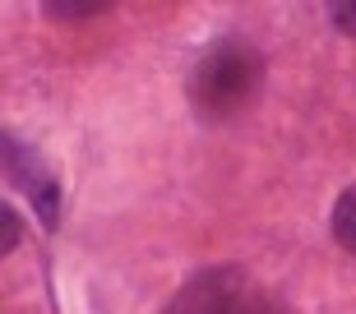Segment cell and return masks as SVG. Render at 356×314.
I'll return each instance as SVG.
<instances>
[{
	"label": "cell",
	"instance_id": "3957f363",
	"mask_svg": "<svg viewBox=\"0 0 356 314\" xmlns=\"http://www.w3.org/2000/svg\"><path fill=\"white\" fill-rule=\"evenodd\" d=\"M5 167H10V176L28 190V199L38 204V217L47 226H56V217H60V195H56V181L47 176V167H42L38 157L28 153L14 134H5Z\"/></svg>",
	"mask_w": 356,
	"mask_h": 314
},
{
	"label": "cell",
	"instance_id": "5b68a950",
	"mask_svg": "<svg viewBox=\"0 0 356 314\" xmlns=\"http://www.w3.org/2000/svg\"><path fill=\"white\" fill-rule=\"evenodd\" d=\"M329 19H333L338 33L356 38V0H338V5H329Z\"/></svg>",
	"mask_w": 356,
	"mask_h": 314
},
{
	"label": "cell",
	"instance_id": "277c9868",
	"mask_svg": "<svg viewBox=\"0 0 356 314\" xmlns=\"http://www.w3.org/2000/svg\"><path fill=\"white\" fill-rule=\"evenodd\" d=\"M333 236H338V245H347L356 254V185H347L333 204Z\"/></svg>",
	"mask_w": 356,
	"mask_h": 314
},
{
	"label": "cell",
	"instance_id": "52a82bcc",
	"mask_svg": "<svg viewBox=\"0 0 356 314\" xmlns=\"http://www.w3.org/2000/svg\"><path fill=\"white\" fill-rule=\"evenodd\" d=\"M0 222H5V254H10L19 245V217H14V208H0Z\"/></svg>",
	"mask_w": 356,
	"mask_h": 314
},
{
	"label": "cell",
	"instance_id": "6da1fadb",
	"mask_svg": "<svg viewBox=\"0 0 356 314\" xmlns=\"http://www.w3.org/2000/svg\"><path fill=\"white\" fill-rule=\"evenodd\" d=\"M264 88V56L245 42H218L190 69V106L204 120H227L245 111Z\"/></svg>",
	"mask_w": 356,
	"mask_h": 314
},
{
	"label": "cell",
	"instance_id": "8992f818",
	"mask_svg": "<svg viewBox=\"0 0 356 314\" xmlns=\"http://www.w3.org/2000/svg\"><path fill=\"white\" fill-rule=\"evenodd\" d=\"M51 19H88V14H102V5H47Z\"/></svg>",
	"mask_w": 356,
	"mask_h": 314
},
{
	"label": "cell",
	"instance_id": "7a4b0ae2",
	"mask_svg": "<svg viewBox=\"0 0 356 314\" xmlns=\"http://www.w3.org/2000/svg\"><path fill=\"white\" fill-rule=\"evenodd\" d=\"M162 314H268V305L245 291L236 268H209L190 277Z\"/></svg>",
	"mask_w": 356,
	"mask_h": 314
}]
</instances>
